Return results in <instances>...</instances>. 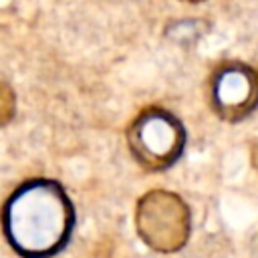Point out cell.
<instances>
[{"label":"cell","mask_w":258,"mask_h":258,"mask_svg":"<svg viewBox=\"0 0 258 258\" xmlns=\"http://www.w3.org/2000/svg\"><path fill=\"white\" fill-rule=\"evenodd\" d=\"M2 230L20 258H52L71 242L75 206L58 181L32 177L8 196Z\"/></svg>","instance_id":"obj_1"},{"label":"cell","mask_w":258,"mask_h":258,"mask_svg":"<svg viewBox=\"0 0 258 258\" xmlns=\"http://www.w3.org/2000/svg\"><path fill=\"white\" fill-rule=\"evenodd\" d=\"M135 232L149 250L175 254L191 234L189 206L175 191L149 189L135 204Z\"/></svg>","instance_id":"obj_2"},{"label":"cell","mask_w":258,"mask_h":258,"mask_svg":"<svg viewBox=\"0 0 258 258\" xmlns=\"http://www.w3.org/2000/svg\"><path fill=\"white\" fill-rule=\"evenodd\" d=\"M185 127L167 109L147 107L127 127V145L145 171H165L179 161L185 149Z\"/></svg>","instance_id":"obj_3"},{"label":"cell","mask_w":258,"mask_h":258,"mask_svg":"<svg viewBox=\"0 0 258 258\" xmlns=\"http://www.w3.org/2000/svg\"><path fill=\"white\" fill-rule=\"evenodd\" d=\"M210 105L214 113L238 123L258 109V71L240 60L220 62L210 77Z\"/></svg>","instance_id":"obj_4"},{"label":"cell","mask_w":258,"mask_h":258,"mask_svg":"<svg viewBox=\"0 0 258 258\" xmlns=\"http://www.w3.org/2000/svg\"><path fill=\"white\" fill-rule=\"evenodd\" d=\"M14 111H16L14 91L10 89V85H6L4 81H0V127L8 125L12 121Z\"/></svg>","instance_id":"obj_5"},{"label":"cell","mask_w":258,"mask_h":258,"mask_svg":"<svg viewBox=\"0 0 258 258\" xmlns=\"http://www.w3.org/2000/svg\"><path fill=\"white\" fill-rule=\"evenodd\" d=\"M181 2H189V4H198V2H204V0H181Z\"/></svg>","instance_id":"obj_6"}]
</instances>
